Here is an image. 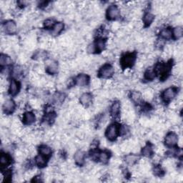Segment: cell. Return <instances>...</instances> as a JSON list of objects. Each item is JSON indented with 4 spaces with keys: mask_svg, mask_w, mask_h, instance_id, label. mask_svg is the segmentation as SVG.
I'll return each instance as SVG.
<instances>
[{
    "mask_svg": "<svg viewBox=\"0 0 183 183\" xmlns=\"http://www.w3.org/2000/svg\"><path fill=\"white\" fill-rule=\"evenodd\" d=\"M171 69V66L168 63H162V62H158L157 65H155V71L156 75H158L160 77L161 79H167L168 75H169L170 70Z\"/></svg>",
    "mask_w": 183,
    "mask_h": 183,
    "instance_id": "cell-1",
    "label": "cell"
},
{
    "mask_svg": "<svg viewBox=\"0 0 183 183\" xmlns=\"http://www.w3.org/2000/svg\"><path fill=\"white\" fill-rule=\"evenodd\" d=\"M136 60V54L135 52H129L124 55L121 58L120 65L124 70L130 68L135 64Z\"/></svg>",
    "mask_w": 183,
    "mask_h": 183,
    "instance_id": "cell-2",
    "label": "cell"
},
{
    "mask_svg": "<svg viewBox=\"0 0 183 183\" xmlns=\"http://www.w3.org/2000/svg\"><path fill=\"white\" fill-rule=\"evenodd\" d=\"M119 133V127L117 124H112L107 128L105 135L107 138L110 141L116 140Z\"/></svg>",
    "mask_w": 183,
    "mask_h": 183,
    "instance_id": "cell-3",
    "label": "cell"
},
{
    "mask_svg": "<svg viewBox=\"0 0 183 183\" xmlns=\"http://www.w3.org/2000/svg\"><path fill=\"white\" fill-rule=\"evenodd\" d=\"M114 69L111 65L106 64L102 66L99 70V77L104 79H109L113 76Z\"/></svg>",
    "mask_w": 183,
    "mask_h": 183,
    "instance_id": "cell-4",
    "label": "cell"
},
{
    "mask_svg": "<svg viewBox=\"0 0 183 183\" xmlns=\"http://www.w3.org/2000/svg\"><path fill=\"white\" fill-rule=\"evenodd\" d=\"M177 93V89L176 87H168L166 89L164 92H162V98L165 102H171L173 99L175 98V96Z\"/></svg>",
    "mask_w": 183,
    "mask_h": 183,
    "instance_id": "cell-5",
    "label": "cell"
},
{
    "mask_svg": "<svg viewBox=\"0 0 183 183\" xmlns=\"http://www.w3.org/2000/svg\"><path fill=\"white\" fill-rule=\"evenodd\" d=\"M178 136L175 132H170L167 133L165 138V143L167 147H172L177 145L178 142Z\"/></svg>",
    "mask_w": 183,
    "mask_h": 183,
    "instance_id": "cell-6",
    "label": "cell"
},
{
    "mask_svg": "<svg viewBox=\"0 0 183 183\" xmlns=\"http://www.w3.org/2000/svg\"><path fill=\"white\" fill-rule=\"evenodd\" d=\"M120 15V10L117 5H111L107 10V17L109 20L118 19Z\"/></svg>",
    "mask_w": 183,
    "mask_h": 183,
    "instance_id": "cell-7",
    "label": "cell"
},
{
    "mask_svg": "<svg viewBox=\"0 0 183 183\" xmlns=\"http://www.w3.org/2000/svg\"><path fill=\"white\" fill-rule=\"evenodd\" d=\"M3 30L4 32L7 34V35H12L16 33L17 30V24L14 21L8 20L3 25Z\"/></svg>",
    "mask_w": 183,
    "mask_h": 183,
    "instance_id": "cell-8",
    "label": "cell"
},
{
    "mask_svg": "<svg viewBox=\"0 0 183 183\" xmlns=\"http://www.w3.org/2000/svg\"><path fill=\"white\" fill-rule=\"evenodd\" d=\"M57 71L58 65L57 62L51 60L46 61V72L49 75H55Z\"/></svg>",
    "mask_w": 183,
    "mask_h": 183,
    "instance_id": "cell-9",
    "label": "cell"
},
{
    "mask_svg": "<svg viewBox=\"0 0 183 183\" xmlns=\"http://www.w3.org/2000/svg\"><path fill=\"white\" fill-rule=\"evenodd\" d=\"M15 103L12 99H7L3 104V111L6 114H10L15 110Z\"/></svg>",
    "mask_w": 183,
    "mask_h": 183,
    "instance_id": "cell-10",
    "label": "cell"
},
{
    "mask_svg": "<svg viewBox=\"0 0 183 183\" xmlns=\"http://www.w3.org/2000/svg\"><path fill=\"white\" fill-rule=\"evenodd\" d=\"M92 96L89 92H85L83 93L79 98V102L82 106L87 107L92 104Z\"/></svg>",
    "mask_w": 183,
    "mask_h": 183,
    "instance_id": "cell-11",
    "label": "cell"
},
{
    "mask_svg": "<svg viewBox=\"0 0 183 183\" xmlns=\"http://www.w3.org/2000/svg\"><path fill=\"white\" fill-rule=\"evenodd\" d=\"M89 82V77L86 74H80L75 79L76 84L79 87L87 86Z\"/></svg>",
    "mask_w": 183,
    "mask_h": 183,
    "instance_id": "cell-12",
    "label": "cell"
},
{
    "mask_svg": "<svg viewBox=\"0 0 183 183\" xmlns=\"http://www.w3.org/2000/svg\"><path fill=\"white\" fill-rule=\"evenodd\" d=\"M36 120V117L33 112H26L23 114L22 122L26 125H31L33 123H35Z\"/></svg>",
    "mask_w": 183,
    "mask_h": 183,
    "instance_id": "cell-13",
    "label": "cell"
},
{
    "mask_svg": "<svg viewBox=\"0 0 183 183\" xmlns=\"http://www.w3.org/2000/svg\"><path fill=\"white\" fill-rule=\"evenodd\" d=\"M84 152L82 150L77 151L75 154L74 160L75 162V164L78 166H82L84 164Z\"/></svg>",
    "mask_w": 183,
    "mask_h": 183,
    "instance_id": "cell-14",
    "label": "cell"
},
{
    "mask_svg": "<svg viewBox=\"0 0 183 183\" xmlns=\"http://www.w3.org/2000/svg\"><path fill=\"white\" fill-rule=\"evenodd\" d=\"M19 90H20L19 83L15 79H12L10 83V86H9V93L12 96H15L19 93Z\"/></svg>",
    "mask_w": 183,
    "mask_h": 183,
    "instance_id": "cell-15",
    "label": "cell"
},
{
    "mask_svg": "<svg viewBox=\"0 0 183 183\" xmlns=\"http://www.w3.org/2000/svg\"><path fill=\"white\" fill-rule=\"evenodd\" d=\"M121 105L120 103L118 101L114 102L111 107L110 109V114L112 118H117L119 116V112H120Z\"/></svg>",
    "mask_w": 183,
    "mask_h": 183,
    "instance_id": "cell-16",
    "label": "cell"
},
{
    "mask_svg": "<svg viewBox=\"0 0 183 183\" xmlns=\"http://www.w3.org/2000/svg\"><path fill=\"white\" fill-rule=\"evenodd\" d=\"M154 20H155V16L150 12H147V13L144 14L142 18V24L145 25V26L147 27L153 22Z\"/></svg>",
    "mask_w": 183,
    "mask_h": 183,
    "instance_id": "cell-17",
    "label": "cell"
},
{
    "mask_svg": "<svg viewBox=\"0 0 183 183\" xmlns=\"http://www.w3.org/2000/svg\"><path fill=\"white\" fill-rule=\"evenodd\" d=\"M140 160V157L135 154H130V155H128L124 157V160L127 164L130 166H133L137 162V161Z\"/></svg>",
    "mask_w": 183,
    "mask_h": 183,
    "instance_id": "cell-18",
    "label": "cell"
},
{
    "mask_svg": "<svg viewBox=\"0 0 183 183\" xmlns=\"http://www.w3.org/2000/svg\"><path fill=\"white\" fill-rule=\"evenodd\" d=\"M39 152H40V155L45 156L46 157H49L52 155V149L47 145H42L39 147Z\"/></svg>",
    "mask_w": 183,
    "mask_h": 183,
    "instance_id": "cell-19",
    "label": "cell"
},
{
    "mask_svg": "<svg viewBox=\"0 0 183 183\" xmlns=\"http://www.w3.org/2000/svg\"><path fill=\"white\" fill-rule=\"evenodd\" d=\"M130 98L135 104H140L142 101V95L139 91H132L130 93Z\"/></svg>",
    "mask_w": 183,
    "mask_h": 183,
    "instance_id": "cell-20",
    "label": "cell"
},
{
    "mask_svg": "<svg viewBox=\"0 0 183 183\" xmlns=\"http://www.w3.org/2000/svg\"><path fill=\"white\" fill-rule=\"evenodd\" d=\"M11 162V157L9 155L6 153H2L1 156H0V165L2 167H7V165L10 164Z\"/></svg>",
    "mask_w": 183,
    "mask_h": 183,
    "instance_id": "cell-21",
    "label": "cell"
},
{
    "mask_svg": "<svg viewBox=\"0 0 183 183\" xmlns=\"http://www.w3.org/2000/svg\"><path fill=\"white\" fill-rule=\"evenodd\" d=\"M142 154L146 157H150L153 154V148L151 144H147L145 147L142 149Z\"/></svg>",
    "mask_w": 183,
    "mask_h": 183,
    "instance_id": "cell-22",
    "label": "cell"
},
{
    "mask_svg": "<svg viewBox=\"0 0 183 183\" xmlns=\"http://www.w3.org/2000/svg\"><path fill=\"white\" fill-rule=\"evenodd\" d=\"M64 30V24L62 22H58L55 24L54 27L52 28V35L53 36H57L62 32V30Z\"/></svg>",
    "mask_w": 183,
    "mask_h": 183,
    "instance_id": "cell-23",
    "label": "cell"
},
{
    "mask_svg": "<svg viewBox=\"0 0 183 183\" xmlns=\"http://www.w3.org/2000/svg\"><path fill=\"white\" fill-rule=\"evenodd\" d=\"M47 157L45 156L39 155L35 157V163L36 165L40 167H44L47 165Z\"/></svg>",
    "mask_w": 183,
    "mask_h": 183,
    "instance_id": "cell-24",
    "label": "cell"
},
{
    "mask_svg": "<svg viewBox=\"0 0 183 183\" xmlns=\"http://www.w3.org/2000/svg\"><path fill=\"white\" fill-rule=\"evenodd\" d=\"M161 39L164 40H170L172 36V31L170 28H165L160 31Z\"/></svg>",
    "mask_w": 183,
    "mask_h": 183,
    "instance_id": "cell-25",
    "label": "cell"
},
{
    "mask_svg": "<svg viewBox=\"0 0 183 183\" xmlns=\"http://www.w3.org/2000/svg\"><path fill=\"white\" fill-rule=\"evenodd\" d=\"M142 95V97H144V99H146V100L150 101L154 98V96H155V91H154V89H152L148 88L144 91Z\"/></svg>",
    "mask_w": 183,
    "mask_h": 183,
    "instance_id": "cell-26",
    "label": "cell"
},
{
    "mask_svg": "<svg viewBox=\"0 0 183 183\" xmlns=\"http://www.w3.org/2000/svg\"><path fill=\"white\" fill-rule=\"evenodd\" d=\"M10 63H12L11 58L7 55L2 54L1 57H0V65H1L2 67H6Z\"/></svg>",
    "mask_w": 183,
    "mask_h": 183,
    "instance_id": "cell-27",
    "label": "cell"
},
{
    "mask_svg": "<svg viewBox=\"0 0 183 183\" xmlns=\"http://www.w3.org/2000/svg\"><path fill=\"white\" fill-rule=\"evenodd\" d=\"M65 99V95L61 92H56V93L53 95V100L55 103L61 104L64 102Z\"/></svg>",
    "mask_w": 183,
    "mask_h": 183,
    "instance_id": "cell-28",
    "label": "cell"
},
{
    "mask_svg": "<svg viewBox=\"0 0 183 183\" xmlns=\"http://www.w3.org/2000/svg\"><path fill=\"white\" fill-rule=\"evenodd\" d=\"M183 34V30L182 26H176L174 30H172V36H174L175 40H179L182 36Z\"/></svg>",
    "mask_w": 183,
    "mask_h": 183,
    "instance_id": "cell-29",
    "label": "cell"
},
{
    "mask_svg": "<svg viewBox=\"0 0 183 183\" xmlns=\"http://www.w3.org/2000/svg\"><path fill=\"white\" fill-rule=\"evenodd\" d=\"M95 48H96V52H100L104 50L105 47V41L102 39H99L96 42L94 43Z\"/></svg>",
    "mask_w": 183,
    "mask_h": 183,
    "instance_id": "cell-30",
    "label": "cell"
},
{
    "mask_svg": "<svg viewBox=\"0 0 183 183\" xmlns=\"http://www.w3.org/2000/svg\"><path fill=\"white\" fill-rule=\"evenodd\" d=\"M99 160H100V162L105 164L107 162H108L109 160V154L107 151H104V152H102L99 153Z\"/></svg>",
    "mask_w": 183,
    "mask_h": 183,
    "instance_id": "cell-31",
    "label": "cell"
},
{
    "mask_svg": "<svg viewBox=\"0 0 183 183\" xmlns=\"http://www.w3.org/2000/svg\"><path fill=\"white\" fill-rule=\"evenodd\" d=\"M155 72L152 69H148L147 71L145 72V78L147 80L152 81L155 77Z\"/></svg>",
    "mask_w": 183,
    "mask_h": 183,
    "instance_id": "cell-32",
    "label": "cell"
},
{
    "mask_svg": "<svg viewBox=\"0 0 183 183\" xmlns=\"http://www.w3.org/2000/svg\"><path fill=\"white\" fill-rule=\"evenodd\" d=\"M153 173L155 176L157 177H162L164 175V170L160 165H156L155 167L153 168Z\"/></svg>",
    "mask_w": 183,
    "mask_h": 183,
    "instance_id": "cell-33",
    "label": "cell"
},
{
    "mask_svg": "<svg viewBox=\"0 0 183 183\" xmlns=\"http://www.w3.org/2000/svg\"><path fill=\"white\" fill-rule=\"evenodd\" d=\"M44 27L46 29H51L53 28L55 26V21L52 19H47L44 22Z\"/></svg>",
    "mask_w": 183,
    "mask_h": 183,
    "instance_id": "cell-34",
    "label": "cell"
},
{
    "mask_svg": "<svg viewBox=\"0 0 183 183\" xmlns=\"http://www.w3.org/2000/svg\"><path fill=\"white\" fill-rule=\"evenodd\" d=\"M91 85H92V88L94 89H97L102 86V82L101 80L94 79L91 82Z\"/></svg>",
    "mask_w": 183,
    "mask_h": 183,
    "instance_id": "cell-35",
    "label": "cell"
},
{
    "mask_svg": "<svg viewBox=\"0 0 183 183\" xmlns=\"http://www.w3.org/2000/svg\"><path fill=\"white\" fill-rule=\"evenodd\" d=\"M30 105L31 106V107L34 109H38L39 108H40V102H39L38 99H31L30 100Z\"/></svg>",
    "mask_w": 183,
    "mask_h": 183,
    "instance_id": "cell-36",
    "label": "cell"
},
{
    "mask_svg": "<svg viewBox=\"0 0 183 183\" xmlns=\"http://www.w3.org/2000/svg\"><path fill=\"white\" fill-rule=\"evenodd\" d=\"M99 151L93 150L90 153V157H91L92 160H93L94 161H96L97 160H99Z\"/></svg>",
    "mask_w": 183,
    "mask_h": 183,
    "instance_id": "cell-37",
    "label": "cell"
},
{
    "mask_svg": "<svg viewBox=\"0 0 183 183\" xmlns=\"http://www.w3.org/2000/svg\"><path fill=\"white\" fill-rule=\"evenodd\" d=\"M87 51L88 53L92 54L96 52V48H95V45L94 44H90L88 45V47L87 48Z\"/></svg>",
    "mask_w": 183,
    "mask_h": 183,
    "instance_id": "cell-38",
    "label": "cell"
},
{
    "mask_svg": "<svg viewBox=\"0 0 183 183\" xmlns=\"http://www.w3.org/2000/svg\"><path fill=\"white\" fill-rule=\"evenodd\" d=\"M164 45H165V41L164 40H162V39H160V40H158L157 41V42H156V47H157V48L162 47Z\"/></svg>",
    "mask_w": 183,
    "mask_h": 183,
    "instance_id": "cell-39",
    "label": "cell"
},
{
    "mask_svg": "<svg viewBox=\"0 0 183 183\" xmlns=\"http://www.w3.org/2000/svg\"><path fill=\"white\" fill-rule=\"evenodd\" d=\"M111 164L113 166H119L121 164V160L118 158H114L111 161Z\"/></svg>",
    "mask_w": 183,
    "mask_h": 183,
    "instance_id": "cell-40",
    "label": "cell"
},
{
    "mask_svg": "<svg viewBox=\"0 0 183 183\" xmlns=\"http://www.w3.org/2000/svg\"><path fill=\"white\" fill-rule=\"evenodd\" d=\"M19 60L21 62L24 63L26 61V56L24 55V54H21L19 56Z\"/></svg>",
    "mask_w": 183,
    "mask_h": 183,
    "instance_id": "cell-41",
    "label": "cell"
},
{
    "mask_svg": "<svg viewBox=\"0 0 183 183\" xmlns=\"http://www.w3.org/2000/svg\"><path fill=\"white\" fill-rule=\"evenodd\" d=\"M119 26H120V25H119V24L118 22H114L112 26V28L114 30H119Z\"/></svg>",
    "mask_w": 183,
    "mask_h": 183,
    "instance_id": "cell-42",
    "label": "cell"
},
{
    "mask_svg": "<svg viewBox=\"0 0 183 183\" xmlns=\"http://www.w3.org/2000/svg\"><path fill=\"white\" fill-rule=\"evenodd\" d=\"M32 182H42V180H41V178L40 176H36L35 178H34V180H32Z\"/></svg>",
    "mask_w": 183,
    "mask_h": 183,
    "instance_id": "cell-43",
    "label": "cell"
}]
</instances>
